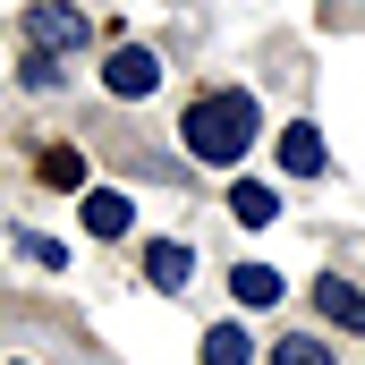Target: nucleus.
Instances as JSON below:
<instances>
[{"label":"nucleus","mask_w":365,"mask_h":365,"mask_svg":"<svg viewBox=\"0 0 365 365\" xmlns=\"http://www.w3.org/2000/svg\"><path fill=\"white\" fill-rule=\"evenodd\" d=\"M187 153L195 162H238L247 145H255V93H204L195 110H187Z\"/></svg>","instance_id":"obj_1"},{"label":"nucleus","mask_w":365,"mask_h":365,"mask_svg":"<svg viewBox=\"0 0 365 365\" xmlns=\"http://www.w3.org/2000/svg\"><path fill=\"white\" fill-rule=\"evenodd\" d=\"M93 26H86V9H68V0H34L26 9V43L34 51H77Z\"/></svg>","instance_id":"obj_2"},{"label":"nucleus","mask_w":365,"mask_h":365,"mask_svg":"<svg viewBox=\"0 0 365 365\" xmlns=\"http://www.w3.org/2000/svg\"><path fill=\"white\" fill-rule=\"evenodd\" d=\"M102 86L119 93V102H136V93H153V86H162V60L128 43V51H110V68H102Z\"/></svg>","instance_id":"obj_3"},{"label":"nucleus","mask_w":365,"mask_h":365,"mask_svg":"<svg viewBox=\"0 0 365 365\" xmlns=\"http://www.w3.org/2000/svg\"><path fill=\"white\" fill-rule=\"evenodd\" d=\"M314 306H323V323L365 331V289H357V280H314Z\"/></svg>","instance_id":"obj_4"},{"label":"nucleus","mask_w":365,"mask_h":365,"mask_svg":"<svg viewBox=\"0 0 365 365\" xmlns=\"http://www.w3.org/2000/svg\"><path fill=\"white\" fill-rule=\"evenodd\" d=\"M280 170H289V179H314V170H323V136H314L306 119L280 128Z\"/></svg>","instance_id":"obj_5"},{"label":"nucleus","mask_w":365,"mask_h":365,"mask_svg":"<svg viewBox=\"0 0 365 365\" xmlns=\"http://www.w3.org/2000/svg\"><path fill=\"white\" fill-rule=\"evenodd\" d=\"M77 212H86L93 238H119V230H128V195H119V187H86V204H77Z\"/></svg>","instance_id":"obj_6"},{"label":"nucleus","mask_w":365,"mask_h":365,"mask_svg":"<svg viewBox=\"0 0 365 365\" xmlns=\"http://www.w3.org/2000/svg\"><path fill=\"white\" fill-rule=\"evenodd\" d=\"M187 272H195L187 247H145V280H153V289H187Z\"/></svg>","instance_id":"obj_7"},{"label":"nucleus","mask_w":365,"mask_h":365,"mask_svg":"<svg viewBox=\"0 0 365 365\" xmlns=\"http://www.w3.org/2000/svg\"><path fill=\"white\" fill-rule=\"evenodd\" d=\"M247 357H255V340H247L238 323H212V331H204V365H247Z\"/></svg>","instance_id":"obj_8"},{"label":"nucleus","mask_w":365,"mask_h":365,"mask_svg":"<svg viewBox=\"0 0 365 365\" xmlns=\"http://www.w3.org/2000/svg\"><path fill=\"white\" fill-rule=\"evenodd\" d=\"M230 212H238L247 230H264V221L280 212V195H272V187H255V179H247V187H230Z\"/></svg>","instance_id":"obj_9"},{"label":"nucleus","mask_w":365,"mask_h":365,"mask_svg":"<svg viewBox=\"0 0 365 365\" xmlns=\"http://www.w3.org/2000/svg\"><path fill=\"white\" fill-rule=\"evenodd\" d=\"M230 289H238L247 306H272V297H280V272H272V264H238V272H230Z\"/></svg>","instance_id":"obj_10"},{"label":"nucleus","mask_w":365,"mask_h":365,"mask_svg":"<svg viewBox=\"0 0 365 365\" xmlns=\"http://www.w3.org/2000/svg\"><path fill=\"white\" fill-rule=\"evenodd\" d=\"M43 187H86V162H77L68 145H51V153H43Z\"/></svg>","instance_id":"obj_11"},{"label":"nucleus","mask_w":365,"mask_h":365,"mask_svg":"<svg viewBox=\"0 0 365 365\" xmlns=\"http://www.w3.org/2000/svg\"><path fill=\"white\" fill-rule=\"evenodd\" d=\"M272 365H331V349H323V340H280Z\"/></svg>","instance_id":"obj_12"}]
</instances>
